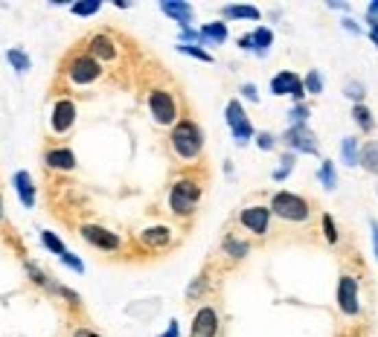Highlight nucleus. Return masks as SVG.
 Returning <instances> with one entry per match:
<instances>
[{"label": "nucleus", "instance_id": "1", "mask_svg": "<svg viewBox=\"0 0 378 337\" xmlns=\"http://www.w3.org/2000/svg\"><path fill=\"white\" fill-rule=\"evenodd\" d=\"M169 140H172V152L180 160H195L204 152V131L198 128V122H192V119H180L172 128Z\"/></svg>", "mask_w": 378, "mask_h": 337}, {"label": "nucleus", "instance_id": "2", "mask_svg": "<svg viewBox=\"0 0 378 337\" xmlns=\"http://www.w3.org/2000/svg\"><path fill=\"white\" fill-rule=\"evenodd\" d=\"M198 198H201V186L189 181V178H180L172 183V192H169V207H172L175 216H192L195 207H198Z\"/></svg>", "mask_w": 378, "mask_h": 337}, {"label": "nucleus", "instance_id": "3", "mask_svg": "<svg viewBox=\"0 0 378 337\" xmlns=\"http://www.w3.org/2000/svg\"><path fill=\"white\" fill-rule=\"evenodd\" d=\"M271 212L283 221H306L311 216V207L306 198H300L294 192H276L271 201Z\"/></svg>", "mask_w": 378, "mask_h": 337}, {"label": "nucleus", "instance_id": "4", "mask_svg": "<svg viewBox=\"0 0 378 337\" xmlns=\"http://www.w3.org/2000/svg\"><path fill=\"white\" fill-rule=\"evenodd\" d=\"M149 111L157 126H172L178 119V102L169 91H152L149 93Z\"/></svg>", "mask_w": 378, "mask_h": 337}, {"label": "nucleus", "instance_id": "5", "mask_svg": "<svg viewBox=\"0 0 378 337\" xmlns=\"http://www.w3.org/2000/svg\"><path fill=\"white\" fill-rule=\"evenodd\" d=\"M67 76H70V82H76V84H91V82H96L102 76V65L96 58H91L88 53L76 56L67 65Z\"/></svg>", "mask_w": 378, "mask_h": 337}, {"label": "nucleus", "instance_id": "6", "mask_svg": "<svg viewBox=\"0 0 378 337\" xmlns=\"http://www.w3.org/2000/svg\"><path fill=\"white\" fill-rule=\"evenodd\" d=\"M227 126H230V131H233L236 143H248L253 137V126H250V119H248L239 99H230L227 102Z\"/></svg>", "mask_w": 378, "mask_h": 337}, {"label": "nucleus", "instance_id": "7", "mask_svg": "<svg viewBox=\"0 0 378 337\" xmlns=\"http://www.w3.org/2000/svg\"><path fill=\"white\" fill-rule=\"evenodd\" d=\"M271 93H274V96H291L294 102H303V96H306V87H303V82L297 79V73L283 70V73H276V76L271 79Z\"/></svg>", "mask_w": 378, "mask_h": 337}, {"label": "nucleus", "instance_id": "8", "mask_svg": "<svg viewBox=\"0 0 378 337\" xmlns=\"http://www.w3.org/2000/svg\"><path fill=\"white\" fill-rule=\"evenodd\" d=\"M338 308L344 311L346 317H355L361 311V303H358V282L355 277H340L338 282Z\"/></svg>", "mask_w": 378, "mask_h": 337}, {"label": "nucleus", "instance_id": "9", "mask_svg": "<svg viewBox=\"0 0 378 337\" xmlns=\"http://www.w3.org/2000/svg\"><path fill=\"white\" fill-rule=\"evenodd\" d=\"M241 227L250 230L253 235H265L268 233V224H271V207H248L241 209Z\"/></svg>", "mask_w": 378, "mask_h": 337}, {"label": "nucleus", "instance_id": "10", "mask_svg": "<svg viewBox=\"0 0 378 337\" xmlns=\"http://www.w3.org/2000/svg\"><path fill=\"white\" fill-rule=\"evenodd\" d=\"M82 239L93 247H99V251H119V235L105 227H96V224H84Z\"/></svg>", "mask_w": 378, "mask_h": 337}, {"label": "nucleus", "instance_id": "11", "mask_svg": "<svg viewBox=\"0 0 378 337\" xmlns=\"http://www.w3.org/2000/svg\"><path fill=\"white\" fill-rule=\"evenodd\" d=\"M218 334V314H215V308L210 305H204L195 311V317H192V332L189 337H215Z\"/></svg>", "mask_w": 378, "mask_h": 337}, {"label": "nucleus", "instance_id": "12", "mask_svg": "<svg viewBox=\"0 0 378 337\" xmlns=\"http://www.w3.org/2000/svg\"><path fill=\"white\" fill-rule=\"evenodd\" d=\"M285 143H288V148H294V152L317 154V140L306 126H291L288 134H285Z\"/></svg>", "mask_w": 378, "mask_h": 337}, {"label": "nucleus", "instance_id": "13", "mask_svg": "<svg viewBox=\"0 0 378 337\" xmlns=\"http://www.w3.org/2000/svg\"><path fill=\"white\" fill-rule=\"evenodd\" d=\"M73 122H76V105H73L70 99H58L53 105V131L64 134L73 128Z\"/></svg>", "mask_w": 378, "mask_h": 337}, {"label": "nucleus", "instance_id": "14", "mask_svg": "<svg viewBox=\"0 0 378 337\" xmlns=\"http://www.w3.org/2000/svg\"><path fill=\"white\" fill-rule=\"evenodd\" d=\"M161 9H163L172 21H178L184 30H189V23H192V18H195V9H192L189 3H180V0H163Z\"/></svg>", "mask_w": 378, "mask_h": 337}, {"label": "nucleus", "instance_id": "15", "mask_svg": "<svg viewBox=\"0 0 378 337\" xmlns=\"http://www.w3.org/2000/svg\"><path fill=\"white\" fill-rule=\"evenodd\" d=\"M44 160H47V166L58 169V172H70L73 166H76V154H73L70 148H50Z\"/></svg>", "mask_w": 378, "mask_h": 337}, {"label": "nucleus", "instance_id": "16", "mask_svg": "<svg viewBox=\"0 0 378 337\" xmlns=\"http://www.w3.org/2000/svg\"><path fill=\"white\" fill-rule=\"evenodd\" d=\"M88 56L96 58V61H111L117 56V49H114V41L108 38V35H93L91 38V47H88Z\"/></svg>", "mask_w": 378, "mask_h": 337}, {"label": "nucleus", "instance_id": "17", "mask_svg": "<svg viewBox=\"0 0 378 337\" xmlns=\"http://www.w3.org/2000/svg\"><path fill=\"white\" fill-rule=\"evenodd\" d=\"M15 189L23 207H32L35 204V183H32V174L29 172H18L15 174Z\"/></svg>", "mask_w": 378, "mask_h": 337}, {"label": "nucleus", "instance_id": "18", "mask_svg": "<svg viewBox=\"0 0 378 337\" xmlns=\"http://www.w3.org/2000/svg\"><path fill=\"white\" fill-rule=\"evenodd\" d=\"M140 242H143L145 247H166L169 242H172V230H166V227H149V230L140 233Z\"/></svg>", "mask_w": 378, "mask_h": 337}, {"label": "nucleus", "instance_id": "19", "mask_svg": "<svg viewBox=\"0 0 378 337\" xmlns=\"http://www.w3.org/2000/svg\"><path fill=\"white\" fill-rule=\"evenodd\" d=\"M198 35H201L204 44H224L227 41V23H204Z\"/></svg>", "mask_w": 378, "mask_h": 337}, {"label": "nucleus", "instance_id": "20", "mask_svg": "<svg viewBox=\"0 0 378 337\" xmlns=\"http://www.w3.org/2000/svg\"><path fill=\"white\" fill-rule=\"evenodd\" d=\"M358 163L367 169V172L378 174V143H375V140H370L367 146L361 148V160H358Z\"/></svg>", "mask_w": 378, "mask_h": 337}, {"label": "nucleus", "instance_id": "21", "mask_svg": "<svg viewBox=\"0 0 378 337\" xmlns=\"http://www.w3.org/2000/svg\"><path fill=\"white\" fill-rule=\"evenodd\" d=\"M224 18H248V21H259V9L256 6H224L222 9Z\"/></svg>", "mask_w": 378, "mask_h": 337}, {"label": "nucleus", "instance_id": "22", "mask_svg": "<svg viewBox=\"0 0 378 337\" xmlns=\"http://www.w3.org/2000/svg\"><path fill=\"white\" fill-rule=\"evenodd\" d=\"M250 38H253V49L262 56L265 49L274 44V32H271V30H265V27H259V30H256V32L250 35Z\"/></svg>", "mask_w": 378, "mask_h": 337}, {"label": "nucleus", "instance_id": "23", "mask_svg": "<svg viewBox=\"0 0 378 337\" xmlns=\"http://www.w3.org/2000/svg\"><path fill=\"white\" fill-rule=\"evenodd\" d=\"M340 154H344L346 166H358V143L352 140V137H344V143H340Z\"/></svg>", "mask_w": 378, "mask_h": 337}, {"label": "nucleus", "instance_id": "24", "mask_svg": "<svg viewBox=\"0 0 378 337\" xmlns=\"http://www.w3.org/2000/svg\"><path fill=\"white\" fill-rule=\"evenodd\" d=\"M352 117H355V122L364 128V131H373L375 128V122H373V114H370V108L367 105H355L352 108Z\"/></svg>", "mask_w": 378, "mask_h": 337}, {"label": "nucleus", "instance_id": "25", "mask_svg": "<svg viewBox=\"0 0 378 337\" xmlns=\"http://www.w3.org/2000/svg\"><path fill=\"white\" fill-rule=\"evenodd\" d=\"M41 242H44V247H47V251H53V253H58V256H64V253H67L64 242L58 239L56 233H50V230H44V233H41Z\"/></svg>", "mask_w": 378, "mask_h": 337}, {"label": "nucleus", "instance_id": "26", "mask_svg": "<svg viewBox=\"0 0 378 337\" xmlns=\"http://www.w3.org/2000/svg\"><path fill=\"white\" fill-rule=\"evenodd\" d=\"M224 251H227V256L241 259V256H248V244L239 242V239H233V235H227V239H224Z\"/></svg>", "mask_w": 378, "mask_h": 337}, {"label": "nucleus", "instance_id": "27", "mask_svg": "<svg viewBox=\"0 0 378 337\" xmlns=\"http://www.w3.org/2000/svg\"><path fill=\"white\" fill-rule=\"evenodd\" d=\"M320 181H323L326 189H335V186H338V178H335V163H332V160H323V163H320Z\"/></svg>", "mask_w": 378, "mask_h": 337}, {"label": "nucleus", "instance_id": "28", "mask_svg": "<svg viewBox=\"0 0 378 337\" xmlns=\"http://www.w3.org/2000/svg\"><path fill=\"white\" fill-rule=\"evenodd\" d=\"M303 87H306V93L320 96V93H323V76H320L317 70H311L309 76H306V82H303Z\"/></svg>", "mask_w": 378, "mask_h": 337}, {"label": "nucleus", "instance_id": "29", "mask_svg": "<svg viewBox=\"0 0 378 337\" xmlns=\"http://www.w3.org/2000/svg\"><path fill=\"white\" fill-rule=\"evenodd\" d=\"M6 58H9V65L15 67L18 73H27V70H29V58L23 56L21 49H9V53H6Z\"/></svg>", "mask_w": 378, "mask_h": 337}, {"label": "nucleus", "instance_id": "30", "mask_svg": "<svg viewBox=\"0 0 378 337\" xmlns=\"http://www.w3.org/2000/svg\"><path fill=\"white\" fill-rule=\"evenodd\" d=\"M178 49H180V53H187V56H192V58H198V61H206V65L213 61V56L206 53V49L195 47V44H178Z\"/></svg>", "mask_w": 378, "mask_h": 337}, {"label": "nucleus", "instance_id": "31", "mask_svg": "<svg viewBox=\"0 0 378 337\" xmlns=\"http://www.w3.org/2000/svg\"><path fill=\"white\" fill-rule=\"evenodd\" d=\"M99 0H88V3H73V15H82V18H88V15H96L99 12Z\"/></svg>", "mask_w": 378, "mask_h": 337}, {"label": "nucleus", "instance_id": "32", "mask_svg": "<svg viewBox=\"0 0 378 337\" xmlns=\"http://www.w3.org/2000/svg\"><path fill=\"white\" fill-rule=\"evenodd\" d=\"M323 235H326V242H329V244H335V242H338V227H335V218L329 216V212L323 216Z\"/></svg>", "mask_w": 378, "mask_h": 337}, {"label": "nucleus", "instance_id": "33", "mask_svg": "<svg viewBox=\"0 0 378 337\" xmlns=\"http://www.w3.org/2000/svg\"><path fill=\"white\" fill-rule=\"evenodd\" d=\"M288 117L294 119V126H303V122H306V117H309V108H306V105H294Z\"/></svg>", "mask_w": 378, "mask_h": 337}, {"label": "nucleus", "instance_id": "34", "mask_svg": "<svg viewBox=\"0 0 378 337\" xmlns=\"http://www.w3.org/2000/svg\"><path fill=\"white\" fill-rule=\"evenodd\" d=\"M62 262H64V265H67V268H73V270H76V273H82V270H84V265H82V259H76V256H73L70 251H67V253L62 256Z\"/></svg>", "mask_w": 378, "mask_h": 337}, {"label": "nucleus", "instance_id": "35", "mask_svg": "<svg viewBox=\"0 0 378 337\" xmlns=\"http://www.w3.org/2000/svg\"><path fill=\"white\" fill-rule=\"evenodd\" d=\"M291 166H294V157H291V154H285V157H283V169H279V172H274V178H276V181H283L285 174L291 172Z\"/></svg>", "mask_w": 378, "mask_h": 337}, {"label": "nucleus", "instance_id": "36", "mask_svg": "<svg viewBox=\"0 0 378 337\" xmlns=\"http://www.w3.org/2000/svg\"><path fill=\"white\" fill-rule=\"evenodd\" d=\"M346 96H349V99H361V96H364V84H361V82H349V84H346Z\"/></svg>", "mask_w": 378, "mask_h": 337}, {"label": "nucleus", "instance_id": "37", "mask_svg": "<svg viewBox=\"0 0 378 337\" xmlns=\"http://www.w3.org/2000/svg\"><path fill=\"white\" fill-rule=\"evenodd\" d=\"M256 143H259L262 152H268V148H274V137L271 134H259V137H256Z\"/></svg>", "mask_w": 378, "mask_h": 337}, {"label": "nucleus", "instance_id": "38", "mask_svg": "<svg viewBox=\"0 0 378 337\" xmlns=\"http://www.w3.org/2000/svg\"><path fill=\"white\" fill-rule=\"evenodd\" d=\"M367 21H370V27H375V23H378V0L367 6Z\"/></svg>", "mask_w": 378, "mask_h": 337}, {"label": "nucleus", "instance_id": "39", "mask_svg": "<svg viewBox=\"0 0 378 337\" xmlns=\"http://www.w3.org/2000/svg\"><path fill=\"white\" fill-rule=\"evenodd\" d=\"M241 93H245V96L250 99V102H256V99H259V93H256V87H253V84H245V87H241Z\"/></svg>", "mask_w": 378, "mask_h": 337}, {"label": "nucleus", "instance_id": "40", "mask_svg": "<svg viewBox=\"0 0 378 337\" xmlns=\"http://www.w3.org/2000/svg\"><path fill=\"white\" fill-rule=\"evenodd\" d=\"M370 230H373V251H375V259H378V224L370 221Z\"/></svg>", "mask_w": 378, "mask_h": 337}, {"label": "nucleus", "instance_id": "41", "mask_svg": "<svg viewBox=\"0 0 378 337\" xmlns=\"http://www.w3.org/2000/svg\"><path fill=\"white\" fill-rule=\"evenodd\" d=\"M73 337H99V334L91 332V329H76V332H73Z\"/></svg>", "mask_w": 378, "mask_h": 337}, {"label": "nucleus", "instance_id": "42", "mask_svg": "<svg viewBox=\"0 0 378 337\" xmlns=\"http://www.w3.org/2000/svg\"><path fill=\"white\" fill-rule=\"evenodd\" d=\"M239 47H241V49H253V38H250V35H245V38H239Z\"/></svg>", "mask_w": 378, "mask_h": 337}, {"label": "nucleus", "instance_id": "43", "mask_svg": "<svg viewBox=\"0 0 378 337\" xmlns=\"http://www.w3.org/2000/svg\"><path fill=\"white\" fill-rule=\"evenodd\" d=\"M163 337H178V323L172 320V323H169V329H166V334Z\"/></svg>", "mask_w": 378, "mask_h": 337}, {"label": "nucleus", "instance_id": "44", "mask_svg": "<svg viewBox=\"0 0 378 337\" xmlns=\"http://www.w3.org/2000/svg\"><path fill=\"white\" fill-rule=\"evenodd\" d=\"M370 38H373V44L378 47V23H375V27H370Z\"/></svg>", "mask_w": 378, "mask_h": 337}, {"label": "nucleus", "instance_id": "45", "mask_svg": "<svg viewBox=\"0 0 378 337\" xmlns=\"http://www.w3.org/2000/svg\"><path fill=\"white\" fill-rule=\"evenodd\" d=\"M0 216H3V204H0Z\"/></svg>", "mask_w": 378, "mask_h": 337}]
</instances>
